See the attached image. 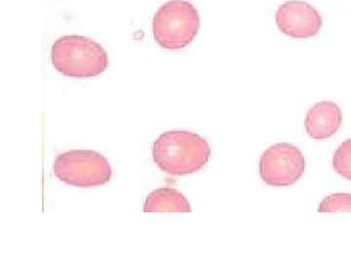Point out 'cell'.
Returning <instances> with one entry per match:
<instances>
[{
	"instance_id": "obj_1",
	"label": "cell",
	"mask_w": 351,
	"mask_h": 263,
	"mask_svg": "<svg viewBox=\"0 0 351 263\" xmlns=\"http://www.w3.org/2000/svg\"><path fill=\"white\" fill-rule=\"evenodd\" d=\"M152 156L163 172L172 176H184L198 172L207 164L211 148L198 134L169 131L154 141Z\"/></svg>"
},
{
	"instance_id": "obj_2",
	"label": "cell",
	"mask_w": 351,
	"mask_h": 263,
	"mask_svg": "<svg viewBox=\"0 0 351 263\" xmlns=\"http://www.w3.org/2000/svg\"><path fill=\"white\" fill-rule=\"evenodd\" d=\"M51 62L64 76L87 78L103 74L108 59L106 50L96 41L81 35H66L53 43Z\"/></svg>"
},
{
	"instance_id": "obj_3",
	"label": "cell",
	"mask_w": 351,
	"mask_h": 263,
	"mask_svg": "<svg viewBox=\"0 0 351 263\" xmlns=\"http://www.w3.org/2000/svg\"><path fill=\"white\" fill-rule=\"evenodd\" d=\"M200 17L186 0H170L163 4L152 20L154 40L167 50H179L193 41L199 32Z\"/></svg>"
},
{
	"instance_id": "obj_4",
	"label": "cell",
	"mask_w": 351,
	"mask_h": 263,
	"mask_svg": "<svg viewBox=\"0 0 351 263\" xmlns=\"http://www.w3.org/2000/svg\"><path fill=\"white\" fill-rule=\"evenodd\" d=\"M54 175L68 185L94 187L106 184L112 170L107 158L94 150H69L59 154L53 165Z\"/></svg>"
},
{
	"instance_id": "obj_5",
	"label": "cell",
	"mask_w": 351,
	"mask_h": 263,
	"mask_svg": "<svg viewBox=\"0 0 351 263\" xmlns=\"http://www.w3.org/2000/svg\"><path fill=\"white\" fill-rule=\"evenodd\" d=\"M306 159L297 147L281 142L263 153L260 160V176L266 184L274 187L289 186L301 178Z\"/></svg>"
},
{
	"instance_id": "obj_6",
	"label": "cell",
	"mask_w": 351,
	"mask_h": 263,
	"mask_svg": "<svg viewBox=\"0 0 351 263\" xmlns=\"http://www.w3.org/2000/svg\"><path fill=\"white\" fill-rule=\"evenodd\" d=\"M275 21L280 32L295 39L317 35L323 25L318 11L300 0H289L281 4L275 14Z\"/></svg>"
},
{
	"instance_id": "obj_7",
	"label": "cell",
	"mask_w": 351,
	"mask_h": 263,
	"mask_svg": "<svg viewBox=\"0 0 351 263\" xmlns=\"http://www.w3.org/2000/svg\"><path fill=\"white\" fill-rule=\"evenodd\" d=\"M342 122V112L340 106L323 101L313 105L306 117L305 125L309 137L323 140L334 136L340 129Z\"/></svg>"
},
{
	"instance_id": "obj_8",
	"label": "cell",
	"mask_w": 351,
	"mask_h": 263,
	"mask_svg": "<svg viewBox=\"0 0 351 263\" xmlns=\"http://www.w3.org/2000/svg\"><path fill=\"white\" fill-rule=\"evenodd\" d=\"M145 212H192L188 199L180 191L162 187L152 191L144 205Z\"/></svg>"
},
{
	"instance_id": "obj_9",
	"label": "cell",
	"mask_w": 351,
	"mask_h": 263,
	"mask_svg": "<svg viewBox=\"0 0 351 263\" xmlns=\"http://www.w3.org/2000/svg\"><path fill=\"white\" fill-rule=\"evenodd\" d=\"M333 168L342 178L351 180V138L344 140L335 152Z\"/></svg>"
},
{
	"instance_id": "obj_10",
	"label": "cell",
	"mask_w": 351,
	"mask_h": 263,
	"mask_svg": "<svg viewBox=\"0 0 351 263\" xmlns=\"http://www.w3.org/2000/svg\"><path fill=\"white\" fill-rule=\"evenodd\" d=\"M319 212H351V194L336 193L324 198L318 207Z\"/></svg>"
}]
</instances>
